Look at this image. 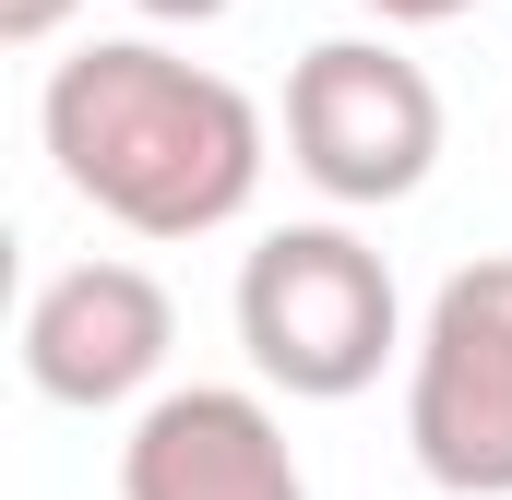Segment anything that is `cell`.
Segmentation results:
<instances>
[{
    "label": "cell",
    "mask_w": 512,
    "mask_h": 500,
    "mask_svg": "<svg viewBox=\"0 0 512 500\" xmlns=\"http://www.w3.org/2000/svg\"><path fill=\"white\" fill-rule=\"evenodd\" d=\"M36 131H48L72 203H96L131 239H215V227H239L251 191H262V155H274L251 96L227 72L155 48V36L72 48L48 72V96H36Z\"/></svg>",
    "instance_id": "cell-1"
},
{
    "label": "cell",
    "mask_w": 512,
    "mask_h": 500,
    "mask_svg": "<svg viewBox=\"0 0 512 500\" xmlns=\"http://www.w3.org/2000/svg\"><path fill=\"white\" fill-rule=\"evenodd\" d=\"M239 346L274 393L298 405H346L370 393L382 358L405 346V298H393V262L358 227H274L239 262Z\"/></svg>",
    "instance_id": "cell-2"
},
{
    "label": "cell",
    "mask_w": 512,
    "mask_h": 500,
    "mask_svg": "<svg viewBox=\"0 0 512 500\" xmlns=\"http://www.w3.org/2000/svg\"><path fill=\"white\" fill-rule=\"evenodd\" d=\"M405 453L453 500H512V250L441 274L405 346Z\"/></svg>",
    "instance_id": "cell-3"
},
{
    "label": "cell",
    "mask_w": 512,
    "mask_h": 500,
    "mask_svg": "<svg viewBox=\"0 0 512 500\" xmlns=\"http://www.w3.org/2000/svg\"><path fill=\"white\" fill-rule=\"evenodd\" d=\"M286 167L322 203H405L441 167V84L393 36H322L286 72Z\"/></svg>",
    "instance_id": "cell-4"
},
{
    "label": "cell",
    "mask_w": 512,
    "mask_h": 500,
    "mask_svg": "<svg viewBox=\"0 0 512 500\" xmlns=\"http://www.w3.org/2000/svg\"><path fill=\"white\" fill-rule=\"evenodd\" d=\"M167 346H179V298L120 262V250H96V262H60L36 298H24V381L48 393V405H131L143 381L167 370Z\"/></svg>",
    "instance_id": "cell-5"
},
{
    "label": "cell",
    "mask_w": 512,
    "mask_h": 500,
    "mask_svg": "<svg viewBox=\"0 0 512 500\" xmlns=\"http://www.w3.org/2000/svg\"><path fill=\"white\" fill-rule=\"evenodd\" d=\"M120 500H310L286 417L239 381H179L131 417L120 441Z\"/></svg>",
    "instance_id": "cell-6"
},
{
    "label": "cell",
    "mask_w": 512,
    "mask_h": 500,
    "mask_svg": "<svg viewBox=\"0 0 512 500\" xmlns=\"http://www.w3.org/2000/svg\"><path fill=\"white\" fill-rule=\"evenodd\" d=\"M60 24H72V0H0V36H12V48H48Z\"/></svg>",
    "instance_id": "cell-7"
},
{
    "label": "cell",
    "mask_w": 512,
    "mask_h": 500,
    "mask_svg": "<svg viewBox=\"0 0 512 500\" xmlns=\"http://www.w3.org/2000/svg\"><path fill=\"white\" fill-rule=\"evenodd\" d=\"M358 12H382V24H453V12H477V0H358Z\"/></svg>",
    "instance_id": "cell-8"
},
{
    "label": "cell",
    "mask_w": 512,
    "mask_h": 500,
    "mask_svg": "<svg viewBox=\"0 0 512 500\" xmlns=\"http://www.w3.org/2000/svg\"><path fill=\"white\" fill-rule=\"evenodd\" d=\"M131 12H143V24H215L227 0H131Z\"/></svg>",
    "instance_id": "cell-9"
}]
</instances>
